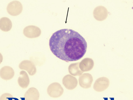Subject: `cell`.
I'll use <instances>...</instances> for the list:
<instances>
[{
  "instance_id": "6da1fadb",
  "label": "cell",
  "mask_w": 133,
  "mask_h": 100,
  "mask_svg": "<svg viewBox=\"0 0 133 100\" xmlns=\"http://www.w3.org/2000/svg\"><path fill=\"white\" fill-rule=\"evenodd\" d=\"M51 52L57 58L66 62L81 59L87 52V43L82 35L72 29L57 31L50 39Z\"/></svg>"
},
{
  "instance_id": "277c9868",
  "label": "cell",
  "mask_w": 133,
  "mask_h": 100,
  "mask_svg": "<svg viewBox=\"0 0 133 100\" xmlns=\"http://www.w3.org/2000/svg\"><path fill=\"white\" fill-rule=\"evenodd\" d=\"M19 67L21 69L26 70L31 75L34 74L36 70L34 65L28 60H24L21 62L19 65Z\"/></svg>"
},
{
  "instance_id": "5b68a950",
  "label": "cell",
  "mask_w": 133,
  "mask_h": 100,
  "mask_svg": "<svg viewBox=\"0 0 133 100\" xmlns=\"http://www.w3.org/2000/svg\"><path fill=\"white\" fill-rule=\"evenodd\" d=\"M14 75V70L11 67L5 66L1 69V77L4 80H10L12 78Z\"/></svg>"
},
{
  "instance_id": "8992f818",
  "label": "cell",
  "mask_w": 133,
  "mask_h": 100,
  "mask_svg": "<svg viewBox=\"0 0 133 100\" xmlns=\"http://www.w3.org/2000/svg\"><path fill=\"white\" fill-rule=\"evenodd\" d=\"M21 75L18 80V84L21 87L25 89L27 87L29 84V79L27 73L23 70H22L20 72Z\"/></svg>"
},
{
  "instance_id": "52a82bcc",
  "label": "cell",
  "mask_w": 133,
  "mask_h": 100,
  "mask_svg": "<svg viewBox=\"0 0 133 100\" xmlns=\"http://www.w3.org/2000/svg\"><path fill=\"white\" fill-rule=\"evenodd\" d=\"M1 30L4 32H8L11 30L12 27L11 20L8 18L2 17L0 20Z\"/></svg>"
},
{
  "instance_id": "3957f363",
  "label": "cell",
  "mask_w": 133,
  "mask_h": 100,
  "mask_svg": "<svg viewBox=\"0 0 133 100\" xmlns=\"http://www.w3.org/2000/svg\"><path fill=\"white\" fill-rule=\"evenodd\" d=\"M23 33L25 36L28 38H35L40 35L41 31L36 26H26L23 29Z\"/></svg>"
},
{
  "instance_id": "7a4b0ae2",
  "label": "cell",
  "mask_w": 133,
  "mask_h": 100,
  "mask_svg": "<svg viewBox=\"0 0 133 100\" xmlns=\"http://www.w3.org/2000/svg\"><path fill=\"white\" fill-rule=\"evenodd\" d=\"M6 10L10 15L16 16L20 15L23 10V6L19 1H15L10 2L7 5Z\"/></svg>"
}]
</instances>
